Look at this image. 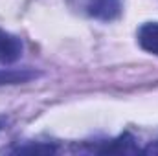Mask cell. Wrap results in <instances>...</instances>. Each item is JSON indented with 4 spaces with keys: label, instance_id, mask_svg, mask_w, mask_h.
I'll return each instance as SVG.
<instances>
[{
    "label": "cell",
    "instance_id": "cell-7",
    "mask_svg": "<svg viewBox=\"0 0 158 156\" xmlns=\"http://www.w3.org/2000/svg\"><path fill=\"white\" fill-rule=\"evenodd\" d=\"M0 129H2V121H0Z\"/></svg>",
    "mask_w": 158,
    "mask_h": 156
},
{
    "label": "cell",
    "instance_id": "cell-3",
    "mask_svg": "<svg viewBox=\"0 0 158 156\" xmlns=\"http://www.w3.org/2000/svg\"><path fill=\"white\" fill-rule=\"evenodd\" d=\"M138 42L142 50L158 55V22H145L138 31Z\"/></svg>",
    "mask_w": 158,
    "mask_h": 156
},
{
    "label": "cell",
    "instance_id": "cell-1",
    "mask_svg": "<svg viewBox=\"0 0 158 156\" xmlns=\"http://www.w3.org/2000/svg\"><path fill=\"white\" fill-rule=\"evenodd\" d=\"M22 55V42L19 37L0 30V63L13 64Z\"/></svg>",
    "mask_w": 158,
    "mask_h": 156
},
{
    "label": "cell",
    "instance_id": "cell-4",
    "mask_svg": "<svg viewBox=\"0 0 158 156\" xmlns=\"http://www.w3.org/2000/svg\"><path fill=\"white\" fill-rule=\"evenodd\" d=\"M39 76L31 68H2L0 70V86L4 84H19V83H28Z\"/></svg>",
    "mask_w": 158,
    "mask_h": 156
},
{
    "label": "cell",
    "instance_id": "cell-2",
    "mask_svg": "<svg viewBox=\"0 0 158 156\" xmlns=\"http://www.w3.org/2000/svg\"><path fill=\"white\" fill-rule=\"evenodd\" d=\"M88 11L92 17H96L99 20H112L119 15L121 4H119V0H90Z\"/></svg>",
    "mask_w": 158,
    "mask_h": 156
},
{
    "label": "cell",
    "instance_id": "cell-6",
    "mask_svg": "<svg viewBox=\"0 0 158 156\" xmlns=\"http://www.w3.org/2000/svg\"><path fill=\"white\" fill-rule=\"evenodd\" d=\"M143 153H145V154H158V140H156V142H153V143L143 151Z\"/></svg>",
    "mask_w": 158,
    "mask_h": 156
},
{
    "label": "cell",
    "instance_id": "cell-5",
    "mask_svg": "<svg viewBox=\"0 0 158 156\" xmlns=\"http://www.w3.org/2000/svg\"><path fill=\"white\" fill-rule=\"evenodd\" d=\"M15 153H35V154H48V153H55V147L37 143V145H30V147H19Z\"/></svg>",
    "mask_w": 158,
    "mask_h": 156
}]
</instances>
